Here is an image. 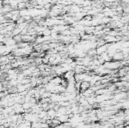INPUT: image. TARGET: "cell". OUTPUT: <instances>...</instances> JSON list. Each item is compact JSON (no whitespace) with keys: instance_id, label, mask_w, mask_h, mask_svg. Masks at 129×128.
Returning <instances> with one entry per match:
<instances>
[{"instance_id":"6da1fadb","label":"cell","mask_w":129,"mask_h":128,"mask_svg":"<svg viewBox=\"0 0 129 128\" xmlns=\"http://www.w3.org/2000/svg\"><path fill=\"white\" fill-rule=\"evenodd\" d=\"M89 88H90V83L82 81L81 82V86H80V93H83L85 91H86Z\"/></svg>"},{"instance_id":"7a4b0ae2","label":"cell","mask_w":129,"mask_h":128,"mask_svg":"<svg viewBox=\"0 0 129 128\" xmlns=\"http://www.w3.org/2000/svg\"><path fill=\"white\" fill-rule=\"evenodd\" d=\"M74 75H75L74 71H73V70H70V71H67V72H66L65 73H63V76H62L61 78H65L66 80H68V79H70V78L73 77Z\"/></svg>"},{"instance_id":"3957f363","label":"cell","mask_w":129,"mask_h":128,"mask_svg":"<svg viewBox=\"0 0 129 128\" xmlns=\"http://www.w3.org/2000/svg\"><path fill=\"white\" fill-rule=\"evenodd\" d=\"M59 121H60V122L61 123V124H63V123H64V122H67V121H68V116L67 115H61L60 116H59L58 118H57Z\"/></svg>"}]
</instances>
